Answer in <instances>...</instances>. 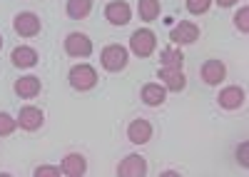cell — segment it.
Instances as JSON below:
<instances>
[{
    "label": "cell",
    "instance_id": "6da1fadb",
    "mask_svg": "<svg viewBox=\"0 0 249 177\" xmlns=\"http://www.w3.org/2000/svg\"><path fill=\"white\" fill-rule=\"evenodd\" d=\"M68 80L72 85V90L77 92H88L97 85V70L88 63H82V65H75L70 68V75H68Z\"/></svg>",
    "mask_w": 249,
    "mask_h": 177
},
{
    "label": "cell",
    "instance_id": "7a4b0ae2",
    "mask_svg": "<svg viewBox=\"0 0 249 177\" xmlns=\"http://www.w3.org/2000/svg\"><path fill=\"white\" fill-rule=\"evenodd\" d=\"M157 48V35L150 30V28H142V30H135L132 37H130V50L137 55V57H150Z\"/></svg>",
    "mask_w": 249,
    "mask_h": 177
},
{
    "label": "cell",
    "instance_id": "3957f363",
    "mask_svg": "<svg viewBox=\"0 0 249 177\" xmlns=\"http://www.w3.org/2000/svg\"><path fill=\"white\" fill-rule=\"evenodd\" d=\"M100 63L107 72H120L127 68V48L122 45H107L100 53Z\"/></svg>",
    "mask_w": 249,
    "mask_h": 177
},
{
    "label": "cell",
    "instance_id": "277c9868",
    "mask_svg": "<svg viewBox=\"0 0 249 177\" xmlns=\"http://www.w3.org/2000/svg\"><path fill=\"white\" fill-rule=\"evenodd\" d=\"M13 30L20 35V37H35L43 30V23L35 13H18L15 20H13Z\"/></svg>",
    "mask_w": 249,
    "mask_h": 177
},
{
    "label": "cell",
    "instance_id": "5b68a950",
    "mask_svg": "<svg viewBox=\"0 0 249 177\" xmlns=\"http://www.w3.org/2000/svg\"><path fill=\"white\" fill-rule=\"evenodd\" d=\"M170 40L175 45H192L199 40V25L192 20H179V25H175L170 30Z\"/></svg>",
    "mask_w": 249,
    "mask_h": 177
},
{
    "label": "cell",
    "instance_id": "8992f818",
    "mask_svg": "<svg viewBox=\"0 0 249 177\" xmlns=\"http://www.w3.org/2000/svg\"><path fill=\"white\" fill-rule=\"evenodd\" d=\"M65 53L70 57H90L92 55V40L85 33H70L65 37Z\"/></svg>",
    "mask_w": 249,
    "mask_h": 177
},
{
    "label": "cell",
    "instance_id": "52a82bcc",
    "mask_svg": "<svg viewBox=\"0 0 249 177\" xmlns=\"http://www.w3.org/2000/svg\"><path fill=\"white\" fill-rule=\"evenodd\" d=\"M117 175L120 177H142V175H147V160H144L142 155H127L117 165Z\"/></svg>",
    "mask_w": 249,
    "mask_h": 177
},
{
    "label": "cell",
    "instance_id": "ba28073f",
    "mask_svg": "<svg viewBox=\"0 0 249 177\" xmlns=\"http://www.w3.org/2000/svg\"><path fill=\"white\" fill-rule=\"evenodd\" d=\"M43 123H45L43 110H40V107H33V105L23 107V110H20V115H18V125H20V130H25V132L40 130V127H43Z\"/></svg>",
    "mask_w": 249,
    "mask_h": 177
},
{
    "label": "cell",
    "instance_id": "9c48e42d",
    "mask_svg": "<svg viewBox=\"0 0 249 177\" xmlns=\"http://www.w3.org/2000/svg\"><path fill=\"white\" fill-rule=\"evenodd\" d=\"M157 77L164 83V90H170V92H182L187 88V77L179 68H160Z\"/></svg>",
    "mask_w": 249,
    "mask_h": 177
},
{
    "label": "cell",
    "instance_id": "30bf717a",
    "mask_svg": "<svg viewBox=\"0 0 249 177\" xmlns=\"http://www.w3.org/2000/svg\"><path fill=\"white\" fill-rule=\"evenodd\" d=\"M105 18L112 25H127L130 18H132V10L124 0H112V3H107V8H105Z\"/></svg>",
    "mask_w": 249,
    "mask_h": 177
},
{
    "label": "cell",
    "instance_id": "8fae6325",
    "mask_svg": "<svg viewBox=\"0 0 249 177\" xmlns=\"http://www.w3.org/2000/svg\"><path fill=\"white\" fill-rule=\"evenodd\" d=\"M15 95H20L23 100H33V97L40 95V90H43V83H40V77L35 75H25L20 77V80H15Z\"/></svg>",
    "mask_w": 249,
    "mask_h": 177
},
{
    "label": "cell",
    "instance_id": "7c38bea8",
    "mask_svg": "<svg viewBox=\"0 0 249 177\" xmlns=\"http://www.w3.org/2000/svg\"><path fill=\"white\" fill-rule=\"evenodd\" d=\"M127 140L135 142V145H144V142H150L152 140V125L147 120H132L127 125Z\"/></svg>",
    "mask_w": 249,
    "mask_h": 177
},
{
    "label": "cell",
    "instance_id": "4fadbf2b",
    "mask_svg": "<svg viewBox=\"0 0 249 177\" xmlns=\"http://www.w3.org/2000/svg\"><path fill=\"white\" fill-rule=\"evenodd\" d=\"M224 77H227V68H224L222 60H217V57H212V60H207L202 65V80L207 85H219Z\"/></svg>",
    "mask_w": 249,
    "mask_h": 177
},
{
    "label": "cell",
    "instance_id": "5bb4252c",
    "mask_svg": "<svg viewBox=\"0 0 249 177\" xmlns=\"http://www.w3.org/2000/svg\"><path fill=\"white\" fill-rule=\"evenodd\" d=\"M217 103H219V107H224V110H239V107L244 105V90L237 88V85L224 88V90L219 92V97H217Z\"/></svg>",
    "mask_w": 249,
    "mask_h": 177
},
{
    "label": "cell",
    "instance_id": "9a60e30c",
    "mask_svg": "<svg viewBox=\"0 0 249 177\" xmlns=\"http://www.w3.org/2000/svg\"><path fill=\"white\" fill-rule=\"evenodd\" d=\"M164 100H167V90H164V85L160 83H147L142 88V103L150 105V107H160L164 105Z\"/></svg>",
    "mask_w": 249,
    "mask_h": 177
},
{
    "label": "cell",
    "instance_id": "2e32d148",
    "mask_svg": "<svg viewBox=\"0 0 249 177\" xmlns=\"http://www.w3.org/2000/svg\"><path fill=\"white\" fill-rule=\"evenodd\" d=\"M62 175H70V177H80V175H85L88 172V162H85V157H82L80 152H70L65 160H62V167H60Z\"/></svg>",
    "mask_w": 249,
    "mask_h": 177
},
{
    "label": "cell",
    "instance_id": "e0dca14e",
    "mask_svg": "<svg viewBox=\"0 0 249 177\" xmlns=\"http://www.w3.org/2000/svg\"><path fill=\"white\" fill-rule=\"evenodd\" d=\"M10 63L15 68H35L37 65V53L28 45H20L10 53Z\"/></svg>",
    "mask_w": 249,
    "mask_h": 177
},
{
    "label": "cell",
    "instance_id": "ac0fdd59",
    "mask_svg": "<svg viewBox=\"0 0 249 177\" xmlns=\"http://www.w3.org/2000/svg\"><path fill=\"white\" fill-rule=\"evenodd\" d=\"M160 10H162L160 0H140V3H137L140 20H144V23H155L160 18Z\"/></svg>",
    "mask_w": 249,
    "mask_h": 177
},
{
    "label": "cell",
    "instance_id": "d6986e66",
    "mask_svg": "<svg viewBox=\"0 0 249 177\" xmlns=\"http://www.w3.org/2000/svg\"><path fill=\"white\" fill-rule=\"evenodd\" d=\"M92 10V0H68V18H72V20H85V18L90 15Z\"/></svg>",
    "mask_w": 249,
    "mask_h": 177
},
{
    "label": "cell",
    "instance_id": "ffe728a7",
    "mask_svg": "<svg viewBox=\"0 0 249 177\" xmlns=\"http://www.w3.org/2000/svg\"><path fill=\"white\" fill-rule=\"evenodd\" d=\"M160 65H162V68H179V70H182V65H184V53H182L179 48H164V50L160 53Z\"/></svg>",
    "mask_w": 249,
    "mask_h": 177
},
{
    "label": "cell",
    "instance_id": "44dd1931",
    "mask_svg": "<svg viewBox=\"0 0 249 177\" xmlns=\"http://www.w3.org/2000/svg\"><path fill=\"white\" fill-rule=\"evenodd\" d=\"M15 127H18V120H13V117H10L8 112H0V137L13 135V132H15Z\"/></svg>",
    "mask_w": 249,
    "mask_h": 177
},
{
    "label": "cell",
    "instance_id": "7402d4cb",
    "mask_svg": "<svg viewBox=\"0 0 249 177\" xmlns=\"http://www.w3.org/2000/svg\"><path fill=\"white\" fill-rule=\"evenodd\" d=\"M210 5H212V0H187V10L192 15H204L210 10Z\"/></svg>",
    "mask_w": 249,
    "mask_h": 177
},
{
    "label": "cell",
    "instance_id": "603a6c76",
    "mask_svg": "<svg viewBox=\"0 0 249 177\" xmlns=\"http://www.w3.org/2000/svg\"><path fill=\"white\" fill-rule=\"evenodd\" d=\"M234 25L239 28V33H249V8H239V13L234 15Z\"/></svg>",
    "mask_w": 249,
    "mask_h": 177
},
{
    "label": "cell",
    "instance_id": "cb8c5ba5",
    "mask_svg": "<svg viewBox=\"0 0 249 177\" xmlns=\"http://www.w3.org/2000/svg\"><path fill=\"white\" fill-rule=\"evenodd\" d=\"M57 175H60V167H53V165L35 167V177H57Z\"/></svg>",
    "mask_w": 249,
    "mask_h": 177
},
{
    "label": "cell",
    "instance_id": "d4e9b609",
    "mask_svg": "<svg viewBox=\"0 0 249 177\" xmlns=\"http://www.w3.org/2000/svg\"><path fill=\"white\" fill-rule=\"evenodd\" d=\"M247 155H249V145H247V142H242V145L237 147V160H239V165H242V167H247V165H249Z\"/></svg>",
    "mask_w": 249,
    "mask_h": 177
},
{
    "label": "cell",
    "instance_id": "484cf974",
    "mask_svg": "<svg viewBox=\"0 0 249 177\" xmlns=\"http://www.w3.org/2000/svg\"><path fill=\"white\" fill-rule=\"evenodd\" d=\"M212 3H217L219 8H232L234 3H239V0H212Z\"/></svg>",
    "mask_w": 249,
    "mask_h": 177
},
{
    "label": "cell",
    "instance_id": "4316f807",
    "mask_svg": "<svg viewBox=\"0 0 249 177\" xmlns=\"http://www.w3.org/2000/svg\"><path fill=\"white\" fill-rule=\"evenodd\" d=\"M0 48H3V35H0Z\"/></svg>",
    "mask_w": 249,
    "mask_h": 177
}]
</instances>
